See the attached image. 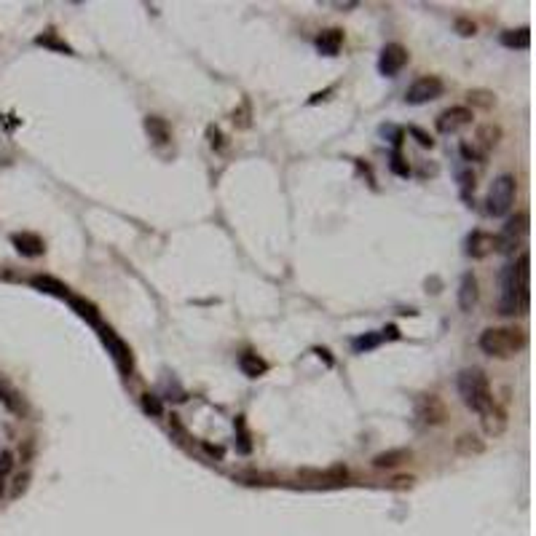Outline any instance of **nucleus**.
Instances as JSON below:
<instances>
[{"label": "nucleus", "instance_id": "f257e3e1", "mask_svg": "<svg viewBox=\"0 0 536 536\" xmlns=\"http://www.w3.org/2000/svg\"><path fill=\"white\" fill-rule=\"evenodd\" d=\"M528 255H521L502 271V292H499V314L512 317L528 308Z\"/></svg>", "mask_w": 536, "mask_h": 536}, {"label": "nucleus", "instance_id": "f03ea898", "mask_svg": "<svg viewBox=\"0 0 536 536\" xmlns=\"http://www.w3.org/2000/svg\"><path fill=\"white\" fill-rule=\"evenodd\" d=\"M459 397L461 402L477 415H486L493 408V392H490L488 376L480 368H467L459 373Z\"/></svg>", "mask_w": 536, "mask_h": 536}, {"label": "nucleus", "instance_id": "7ed1b4c3", "mask_svg": "<svg viewBox=\"0 0 536 536\" xmlns=\"http://www.w3.org/2000/svg\"><path fill=\"white\" fill-rule=\"evenodd\" d=\"M523 346H525V333L521 327H490L480 336V349L488 357H499V359L518 354Z\"/></svg>", "mask_w": 536, "mask_h": 536}, {"label": "nucleus", "instance_id": "20e7f679", "mask_svg": "<svg viewBox=\"0 0 536 536\" xmlns=\"http://www.w3.org/2000/svg\"><path fill=\"white\" fill-rule=\"evenodd\" d=\"M512 201H515V177L512 174H499L493 183H490L488 191V214L493 217H504L509 209H512Z\"/></svg>", "mask_w": 536, "mask_h": 536}, {"label": "nucleus", "instance_id": "39448f33", "mask_svg": "<svg viewBox=\"0 0 536 536\" xmlns=\"http://www.w3.org/2000/svg\"><path fill=\"white\" fill-rule=\"evenodd\" d=\"M525 233H528V214L518 212L515 217H509V220H507L502 233L493 239V245H496L499 252H512V249H518V247L523 245Z\"/></svg>", "mask_w": 536, "mask_h": 536}, {"label": "nucleus", "instance_id": "423d86ee", "mask_svg": "<svg viewBox=\"0 0 536 536\" xmlns=\"http://www.w3.org/2000/svg\"><path fill=\"white\" fill-rule=\"evenodd\" d=\"M443 89H445V83L437 76H424L411 83V89L405 92V99H408L411 105H424V102L437 99V97L443 94Z\"/></svg>", "mask_w": 536, "mask_h": 536}, {"label": "nucleus", "instance_id": "0eeeda50", "mask_svg": "<svg viewBox=\"0 0 536 536\" xmlns=\"http://www.w3.org/2000/svg\"><path fill=\"white\" fill-rule=\"evenodd\" d=\"M97 330H99V338H102V343L107 346V352L113 354V359H116L118 370H121L123 376H129V373H132V352H129V346H126L110 327H105V324H99Z\"/></svg>", "mask_w": 536, "mask_h": 536}, {"label": "nucleus", "instance_id": "6e6552de", "mask_svg": "<svg viewBox=\"0 0 536 536\" xmlns=\"http://www.w3.org/2000/svg\"><path fill=\"white\" fill-rule=\"evenodd\" d=\"M469 123H472V110L464 105H453L437 116V132L456 135V132H461V129L469 126Z\"/></svg>", "mask_w": 536, "mask_h": 536}, {"label": "nucleus", "instance_id": "1a4fd4ad", "mask_svg": "<svg viewBox=\"0 0 536 536\" xmlns=\"http://www.w3.org/2000/svg\"><path fill=\"white\" fill-rule=\"evenodd\" d=\"M415 415L421 418V424L437 427V424L445 421L448 411H445L443 399L437 397V394H424V397H418V402H415Z\"/></svg>", "mask_w": 536, "mask_h": 536}, {"label": "nucleus", "instance_id": "9d476101", "mask_svg": "<svg viewBox=\"0 0 536 536\" xmlns=\"http://www.w3.org/2000/svg\"><path fill=\"white\" fill-rule=\"evenodd\" d=\"M405 62H408V48L399 46V43H386L381 51V60H378V70L383 76H397L405 67Z\"/></svg>", "mask_w": 536, "mask_h": 536}, {"label": "nucleus", "instance_id": "9b49d317", "mask_svg": "<svg viewBox=\"0 0 536 536\" xmlns=\"http://www.w3.org/2000/svg\"><path fill=\"white\" fill-rule=\"evenodd\" d=\"M11 242H14V247L22 252V255H27V258H38V255H43V239L38 236V233H14L11 236Z\"/></svg>", "mask_w": 536, "mask_h": 536}, {"label": "nucleus", "instance_id": "f8f14e48", "mask_svg": "<svg viewBox=\"0 0 536 536\" xmlns=\"http://www.w3.org/2000/svg\"><path fill=\"white\" fill-rule=\"evenodd\" d=\"M411 448H392V451H383L378 453L376 459H373V467L376 469H394L399 464H405V461H411Z\"/></svg>", "mask_w": 536, "mask_h": 536}, {"label": "nucleus", "instance_id": "ddd939ff", "mask_svg": "<svg viewBox=\"0 0 536 536\" xmlns=\"http://www.w3.org/2000/svg\"><path fill=\"white\" fill-rule=\"evenodd\" d=\"M493 236L490 233H483V231H475L469 239H467V255L469 258H475V261H480V258H486L488 252H493Z\"/></svg>", "mask_w": 536, "mask_h": 536}, {"label": "nucleus", "instance_id": "4468645a", "mask_svg": "<svg viewBox=\"0 0 536 536\" xmlns=\"http://www.w3.org/2000/svg\"><path fill=\"white\" fill-rule=\"evenodd\" d=\"M343 46V32L338 30V27H330V30H324L317 38V48H319V54L324 57H336L338 51Z\"/></svg>", "mask_w": 536, "mask_h": 536}, {"label": "nucleus", "instance_id": "2eb2a0df", "mask_svg": "<svg viewBox=\"0 0 536 536\" xmlns=\"http://www.w3.org/2000/svg\"><path fill=\"white\" fill-rule=\"evenodd\" d=\"M477 303V279L475 274H464L459 284V306L461 311H472Z\"/></svg>", "mask_w": 536, "mask_h": 536}, {"label": "nucleus", "instance_id": "dca6fc26", "mask_svg": "<svg viewBox=\"0 0 536 536\" xmlns=\"http://www.w3.org/2000/svg\"><path fill=\"white\" fill-rule=\"evenodd\" d=\"M0 402L11 411V413H25V402H22V394L16 392L11 383L6 378H0Z\"/></svg>", "mask_w": 536, "mask_h": 536}, {"label": "nucleus", "instance_id": "f3484780", "mask_svg": "<svg viewBox=\"0 0 536 536\" xmlns=\"http://www.w3.org/2000/svg\"><path fill=\"white\" fill-rule=\"evenodd\" d=\"M32 284L38 287V290H43V292H51V295H57V298H70L73 292H70V287L67 284H62V282H57L54 276H32Z\"/></svg>", "mask_w": 536, "mask_h": 536}, {"label": "nucleus", "instance_id": "a211bd4d", "mask_svg": "<svg viewBox=\"0 0 536 536\" xmlns=\"http://www.w3.org/2000/svg\"><path fill=\"white\" fill-rule=\"evenodd\" d=\"M67 303L76 308L78 317H83V319L89 322V324L99 327V311H97V306H94V303L83 301V298H78V295H70V298H67Z\"/></svg>", "mask_w": 536, "mask_h": 536}, {"label": "nucleus", "instance_id": "6ab92c4d", "mask_svg": "<svg viewBox=\"0 0 536 536\" xmlns=\"http://www.w3.org/2000/svg\"><path fill=\"white\" fill-rule=\"evenodd\" d=\"M145 132L151 135V139H153L156 145H167L169 142V126L164 118H156V116H151V118H145Z\"/></svg>", "mask_w": 536, "mask_h": 536}, {"label": "nucleus", "instance_id": "aec40b11", "mask_svg": "<svg viewBox=\"0 0 536 536\" xmlns=\"http://www.w3.org/2000/svg\"><path fill=\"white\" fill-rule=\"evenodd\" d=\"M239 368H242V373H245V376H249V378H258V376H263V373L268 370V365L263 362L258 354L247 352V354H242V357H239Z\"/></svg>", "mask_w": 536, "mask_h": 536}, {"label": "nucleus", "instance_id": "412c9836", "mask_svg": "<svg viewBox=\"0 0 536 536\" xmlns=\"http://www.w3.org/2000/svg\"><path fill=\"white\" fill-rule=\"evenodd\" d=\"M502 43L509 48H528L531 46V30L528 27H518V30L502 32Z\"/></svg>", "mask_w": 536, "mask_h": 536}, {"label": "nucleus", "instance_id": "4be33fe9", "mask_svg": "<svg viewBox=\"0 0 536 536\" xmlns=\"http://www.w3.org/2000/svg\"><path fill=\"white\" fill-rule=\"evenodd\" d=\"M483 427H486L488 434H499V432L504 429V413H502V411H496V405H493L488 413L483 415Z\"/></svg>", "mask_w": 536, "mask_h": 536}, {"label": "nucleus", "instance_id": "5701e85b", "mask_svg": "<svg viewBox=\"0 0 536 536\" xmlns=\"http://www.w3.org/2000/svg\"><path fill=\"white\" fill-rule=\"evenodd\" d=\"M456 451H459V453H480V451H483V443H480V437H475V434H461L459 440H456Z\"/></svg>", "mask_w": 536, "mask_h": 536}, {"label": "nucleus", "instance_id": "b1692460", "mask_svg": "<svg viewBox=\"0 0 536 536\" xmlns=\"http://www.w3.org/2000/svg\"><path fill=\"white\" fill-rule=\"evenodd\" d=\"M499 137H502L499 126H483V129H480V135H477V139L483 142V148H486V151H488V148H493V145L499 142Z\"/></svg>", "mask_w": 536, "mask_h": 536}, {"label": "nucleus", "instance_id": "393cba45", "mask_svg": "<svg viewBox=\"0 0 536 536\" xmlns=\"http://www.w3.org/2000/svg\"><path fill=\"white\" fill-rule=\"evenodd\" d=\"M11 467H14V456L6 451V453H0V496H3V488H6V477L11 472Z\"/></svg>", "mask_w": 536, "mask_h": 536}, {"label": "nucleus", "instance_id": "a878e982", "mask_svg": "<svg viewBox=\"0 0 536 536\" xmlns=\"http://www.w3.org/2000/svg\"><path fill=\"white\" fill-rule=\"evenodd\" d=\"M142 408L148 411V413L153 415H161V402L153 397V394H142Z\"/></svg>", "mask_w": 536, "mask_h": 536}, {"label": "nucleus", "instance_id": "bb28decb", "mask_svg": "<svg viewBox=\"0 0 536 536\" xmlns=\"http://www.w3.org/2000/svg\"><path fill=\"white\" fill-rule=\"evenodd\" d=\"M38 43H41V46L60 48V51H64V54H70V46H64V43H60V41H54V35H41V38H38Z\"/></svg>", "mask_w": 536, "mask_h": 536}, {"label": "nucleus", "instance_id": "cd10ccee", "mask_svg": "<svg viewBox=\"0 0 536 536\" xmlns=\"http://www.w3.org/2000/svg\"><path fill=\"white\" fill-rule=\"evenodd\" d=\"M378 341H381L378 336H362L354 341V346L357 349H373V346H378Z\"/></svg>", "mask_w": 536, "mask_h": 536}, {"label": "nucleus", "instance_id": "c85d7f7f", "mask_svg": "<svg viewBox=\"0 0 536 536\" xmlns=\"http://www.w3.org/2000/svg\"><path fill=\"white\" fill-rule=\"evenodd\" d=\"M207 135H209L212 148H223V135H220V129H217V126H209V129H207Z\"/></svg>", "mask_w": 536, "mask_h": 536}, {"label": "nucleus", "instance_id": "c756f323", "mask_svg": "<svg viewBox=\"0 0 536 536\" xmlns=\"http://www.w3.org/2000/svg\"><path fill=\"white\" fill-rule=\"evenodd\" d=\"M456 30H459L461 35H472V32H475V25L467 22V19H459V22H456Z\"/></svg>", "mask_w": 536, "mask_h": 536}, {"label": "nucleus", "instance_id": "7c9ffc66", "mask_svg": "<svg viewBox=\"0 0 536 536\" xmlns=\"http://www.w3.org/2000/svg\"><path fill=\"white\" fill-rule=\"evenodd\" d=\"M27 480H30V475H19V477H16V486H14V490H11V496H19L22 490L27 488Z\"/></svg>", "mask_w": 536, "mask_h": 536}, {"label": "nucleus", "instance_id": "2f4dec72", "mask_svg": "<svg viewBox=\"0 0 536 536\" xmlns=\"http://www.w3.org/2000/svg\"><path fill=\"white\" fill-rule=\"evenodd\" d=\"M411 132H413L415 137H418V142H421V145H424V148H432V145H434V139L429 137V135H424V132H421V129H411Z\"/></svg>", "mask_w": 536, "mask_h": 536}, {"label": "nucleus", "instance_id": "473e14b6", "mask_svg": "<svg viewBox=\"0 0 536 536\" xmlns=\"http://www.w3.org/2000/svg\"><path fill=\"white\" fill-rule=\"evenodd\" d=\"M392 169H394L397 174H408V167H402V158H399V153L392 156Z\"/></svg>", "mask_w": 536, "mask_h": 536}]
</instances>
